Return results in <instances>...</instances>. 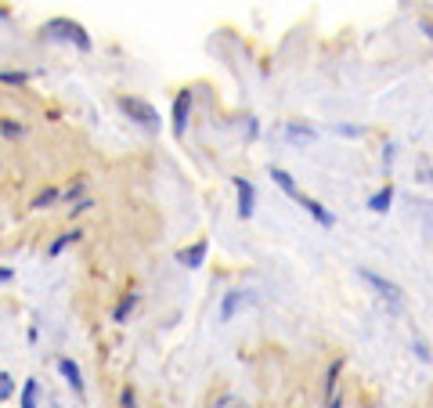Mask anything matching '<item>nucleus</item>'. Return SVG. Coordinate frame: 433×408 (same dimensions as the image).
<instances>
[{
	"instance_id": "nucleus-4",
	"label": "nucleus",
	"mask_w": 433,
	"mask_h": 408,
	"mask_svg": "<svg viewBox=\"0 0 433 408\" xmlns=\"http://www.w3.org/2000/svg\"><path fill=\"white\" fill-rule=\"evenodd\" d=\"M188 112H191V91H181L177 101H173V134H177V138H184Z\"/></svg>"
},
{
	"instance_id": "nucleus-6",
	"label": "nucleus",
	"mask_w": 433,
	"mask_h": 408,
	"mask_svg": "<svg viewBox=\"0 0 433 408\" xmlns=\"http://www.w3.org/2000/svg\"><path fill=\"white\" fill-rule=\"evenodd\" d=\"M246 300H249V296H246L242 289H231V293H224V304H221V321H231V318H235V311L242 307Z\"/></svg>"
},
{
	"instance_id": "nucleus-18",
	"label": "nucleus",
	"mask_w": 433,
	"mask_h": 408,
	"mask_svg": "<svg viewBox=\"0 0 433 408\" xmlns=\"http://www.w3.org/2000/svg\"><path fill=\"white\" fill-rule=\"evenodd\" d=\"M26 73H0V83H26Z\"/></svg>"
},
{
	"instance_id": "nucleus-10",
	"label": "nucleus",
	"mask_w": 433,
	"mask_h": 408,
	"mask_svg": "<svg viewBox=\"0 0 433 408\" xmlns=\"http://www.w3.org/2000/svg\"><path fill=\"white\" fill-rule=\"evenodd\" d=\"M286 138H289V141H296V145H303V141L311 145L318 134H314V126H300V123H289V126H286Z\"/></svg>"
},
{
	"instance_id": "nucleus-13",
	"label": "nucleus",
	"mask_w": 433,
	"mask_h": 408,
	"mask_svg": "<svg viewBox=\"0 0 433 408\" xmlns=\"http://www.w3.org/2000/svg\"><path fill=\"white\" fill-rule=\"evenodd\" d=\"M130 311H134V296L126 293V296L119 300V307H116V314H112V318H116V321H126V314H130Z\"/></svg>"
},
{
	"instance_id": "nucleus-21",
	"label": "nucleus",
	"mask_w": 433,
	"mask_h": 408,
	"mask_svg": "<svg viewBox=\"0 0 433 408\" xmlns=\"http://www.w3.org/2000/svg\"><path fill=\"white\" fill-rule=\"evenodd\" d=\"M336 131H339L343 138H361V131H358V126H346V123H343V126H336Z\"/></svg>"
},
{
	"instance_id": "nucleus-5",
	"label": "nucleus",
	"mask_w": 433,
	"mask_h": 408,
	"mask_svg": "<svg viewBox=\"0 0 433 408\" xmlns=\"http://www.w3.org/2000/svg\"><path fill=\"white\" fill-rule=\"evenodd\" d=\"M235 188H238V217H253V199H256V191L246 177H235Z\"/></svg>"
},
{
	"instance_id": "nucleus-9",
	"label": "nucleus",
	"mask_w": 433,
	"mask_h": 408,
	"mask_svg": "<svg viewBox=\"0 0 433 408\" xmlns=\"http://www.w3.org/2000/svg\"><path fill=\"white\" fill-rule=\"evenodd\" d=\"M390 203H394V184H383V188L376 191V196L368 199V210H372V213H386Z\"/></svg>"
},
{
	"instance_id": "nucleus-16",
	"label": "nucleus",
	"mask_w": 433,
	"mask_h": 408,
	"mask_svg": "<svg viewBox=\"0 0 433 408\" xmlns=\"http://www.w3.org/2000/svg\"><path fill=\"white\" fill-rule=\"evenodd\" d=\"M76 239H80V231H69V235H61V239H58V242L51 246V253H61L65 246H69V242H76Z\"/></svg>"
},
{
	"instance_id": "nucleus-15",
	"label": "nucleus",
	"mask_w": 433,
	"mask_h": 408,
	"mask_svg": "<svg viewBox=\"0 0 433 408\" xmlns=\"http://www.w3.org/2000/svg\"><path fill=\"white\" fill-rule=\"evenodd\" d=\"M11 391H15V379H11L8 372H0V401H8Z\"/></svg>"
},
{
	"instance_id": "nucleus-20",
	"label": "nucleus",
	"mask_w": 433,
	"mask_h": 408,
	"mask_svg": "<svg viewBox=\"0 0 433 408\" xmlns=\"http://www.w3.org/2000/svg\"><path fill=\"white\" fill-rule=\"evenodd\" d=\"M0 131H4V134H11V138H18V134H22V126H18V123H8V119H4V123H0Z\"/></svg>"
},
{
	"instance_id": "nucleus-12",
	"label": "nucleus",
	"mask_w": 433,
	"mask_h": 408,
	"mask_svg": "<svg viewBox=\"0 0 433 408\" xmlns=\"http://www.w3.org/2000/svg\"><path fill=\"white\" fill-rule=\"evenodd\" d=\"M58 369H61V376L73 383V391H83V379H80V369H76V361H69V358H61L58 361Z\"/></svg>"
},
{
	"instance_id": "nucleus-2",
	"label": "nucleus",
	"mask_w": 433,
	"mask_h": 408,
	"mask_svg": "<svg viewBox=\"0 0 433 408\" xmlns=\"http://www.w3.org/2000/svg\"><path fill=\"white\" fill-rule=\"evenodd\" d=\"M119 109H123L130 119H138L145 131H159V112L152 109L145 98H130V94H126V98H119Z\"/></svg>"
},
{
	"instance_id": "nucleus-19",
	"label": "nucleus",
	"mask_w": 433,
	"mask_h": 408,
	"mask_svg": "<svg viewBox=\"0 0 433 408\" xmlns=\"http://www.w3.org/2000/svg\"><path fill=\"white\" fill-rule=\"evenodd\" d=\"M213 408H249V405H242V401H235V398H221Z\"/></svg>"
},
{
	"instance_id": "nucleus-14",
	"label": "nucleus",
	"mask_w": 433,
	"mask_h": 408,
	"mask_svg": "<svg viewBox=\"0 0 433 408\" xmlns=\"http://www.w3.org/2000/svg\"><path fill=\"white\" fill-rule=\"evenodd\" d=\"M22 408H36V379H29L22 391Z\"/></svg>"
},
{
	"instance_id": "nucleus-23",
	"label": "nucleus",
	"mask_w": 433,
	"mask_h": 408,
	"mask_svg": "<svg viewBox=\"0 0 433 408\" xmlns=\"http://www.w3.org/2000/svg\"><path fill=\"white\" fill-rule=\"evenodd\" d=\"M8 278H11V271H8V268H0V282H8Z\"/></svg>"
},
{
	"instance_id": "nucleus-17",
	"label": "nucleus",
	"mask_w": 433,
	"mask_h": 408,
	"mask_svg": "<svg viewBox=\"0 0 433 408\" xmlns=\"http://www.w3.org/2000/svg\"><path fill=\"white\" fill-rule=\"evenodd\" d=\"M54 199H58V191H51V188H47L43 196H36V203H33V206H36V210H43V206H51Z\"/></svg>"
},
{
	"instance_id": "nucleus-8",
	"label": "nucleus",
	"mask_w": 433,
	"mask_h": 408,
	"mask_svg": "<svg viewBox=\"0 0 433 408\" xmlns=\"http://www.w3.org/2000/svg\"><path fill=\"white\" fill-rule=\"evenodd\" d=\"M206 242H195V246H188V249H181L177 253V261L184 264V268H203V261H206Z\"/></svg>"
},
{
	"instance_id": "nucleus-22",
	"label": "nucleus",
	"mask_w": 433,
	"mask_h": 408,
	"mask_svg": "<svg viewBox=\"0 0 433 408\" xmlns=\"http://www.w3.org/2000/svg\"><path fill=\"white\" fill-rule=\"evenodd\" d=\"M123 408H134V394H130V391L123 394Z\"/></svg>"
},
{
	"instance_id": "nucleus-1",
	"label": "nucleus",
	"mask_w": 433,
	"mask_h": 408,
	"mask_svg": "<svg viewBox=\"0 0 433 408\" xmlns=\"http://www.w3.org/2000/svg\"><path fill=\"white\" fill-rule=\"evenodd\" d=\"M43 36H54V40H73V44L80 51H91V36H87V29L80 22H73V18H51L47 26H43Z\"/></svg>"
},
{
	"instance_id": "nucleus-11",
	"label": "nucleus",
	"mask_w": 433,
	"mask_h": 408,
	"mask_svg": "<svg viewBox=\"0 0 433 408\" xmlns=\"http://www.w3.org/2000/svg\"><path fill=\"white\" fill-rule=\"evenodd\" d=\"M271 177H274V184H278L281 191H286V196L300 199V191H296V181H293V177L286 174V170H278V166H274V170H271Z\"/></svg>"
},
{
	"instance_id": "nucleus-3",
	"label": "nucleus",
	"mask_w": 433,
	"mask_h": 408,
	"mask_svg": "<svg viewBox=\"0 0 433 408\" xmlns=\"http://www.w3.org/2000/svg\"><path fill=\"white\" fill-rule=\"evenodd\" d=\"M361 278H365V282L368 286H372L383 300H386V304L390 307H394V311H401L404 307V293H401V286L397 282H386V278L383 275H376V271H361Z\"/></svg>"
},
{
	"instance_id": "nucleus-7",
	"label": "nucleus",
	"mask_w": 433,
	"mask_h": 408,
	"mask_svg": "<svg viewBox=\"0 0 433 408\" xmlns=\"http://www.w3.org/2000/svg\"><path fill=\"white\" fill-rule=\"evenodd\" d=\"M300 206L307 210V213H311V217H314V221H318L321 228H332V213L325 210V206H321L318 199H307V196H300Z\"/></svg>"
},
{
	"instance_id": "nucleus-24",
	"label": "nucleus",
	"mask_w": 433,
	"mask_h": 408,
	"mask_svg": "<svg viewBox=\"0 0 433 408\" xmlns=\"http://www.w3.org/2000/svg\"><path fill=\"white\" fill-rule=\"evenodd\" d=\"M4 15H8V11H4V8H0V18H4Z\"/></svg>"
}]
</instances>
